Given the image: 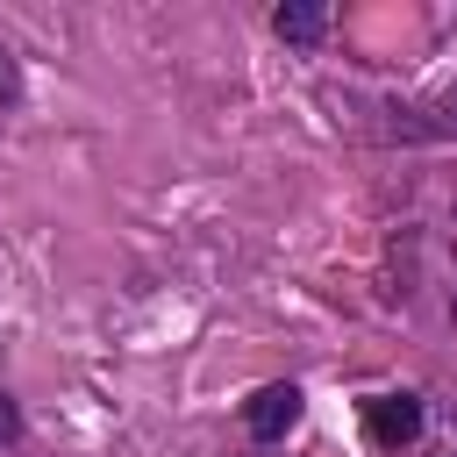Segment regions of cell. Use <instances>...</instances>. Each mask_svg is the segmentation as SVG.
I'll use <instances>...</instances> for the list:
<instances>
[{"label": "cell", "instance_id": "obj_1", "mask_svg": "<svg viewBox=\"0 0 457 457\" xmlns=\"http://www.w3.org/2000/svg\"><path fill=\"white\" fill-rule=\"evenodd\" d=\"M421 428H428V400L421 393H371L364 400V443L371 450L400 457V450L421 443Z\"/></svg>", "mask_w": 457, "mask_h": 457}, {"label": "cell", "instance_id": "obj_2", "mask_svg": "<svg viewBox=\"0 0 457 457\" xmlns=\"http://www.w3.org/2000/svg\"><path fill=\"white\" fill-rule=\"evenodd\" d=\"M300 414H307V393H300L293 378L257 386V393L243 400V428H250V443H286V436L300 428Z\"/></svg>", "mask_w": 457, "mask_h": 457}, {"label": "cell", "instance_id": "obj_3", "mask_svg": "<svg viewBox=\"0 0 457 457\" xmlns=\"http://www.w3.org/2000/svg\"><path fill=\"white\" fill-rule=\"evenodd\" d=\"M407 121H400V136H428V143H457V79L443 86V93H428V100H414V107H400Z\"/></svg>", "mask_w": 457, "mask_h": 457}, {"label": "cell", "instance_id": "obj_4", "mask_svg": "<svg viewBox=\"0 0 457 457\" xmlns=\"http://www.w3.org/2000/svg\"><path fill=\"white\" fill-rule=\"evenodd\" d=\"M271 29H278V43L314 50V43L328 36V7H321V0H293V7H278V14H271Z\"/></svg>", "mask_w": 457, "mask_h": 457}, {"label": "cell", "instance_id": "obj_5", "mask_svg": "<svg viewBox=\"0 0 457 457\" xmlns=\"http://www.w3.org/2000/svg\"><path fill=\"white\" fill-rule=\"evenodd\" d=\"M21 107V57L0 43V114H14Z\"/></svg>", "mask_w": 457, "mask_h": 457}, {"label": "cell", "instance_id": "obj_6", "mask_svg": "<svg viewBox=\"0 0 457 457\" xmlns=\"http://www.w3.org/2000/svg\"><path fill=\"white\" fill-rule=\"evenodd\" d=\"M14 443H21V400L0 386V450H14Z\"/></svg>", "mask_w": 457, "mask_h": 457}, {"label": "cell", "instance_id": "obj_7", "mask_svg": "<svg viewBox=\"0 0 457 457\" xmlns=\"http://www.w3.org/2000/svg\"><path fill=\"white\" fill-rule=\"evenodd\" d=\"M450 321H457V293H450Z\"/></svg>", "mask_w": 457, "mask_h": 457}]
</instances>
